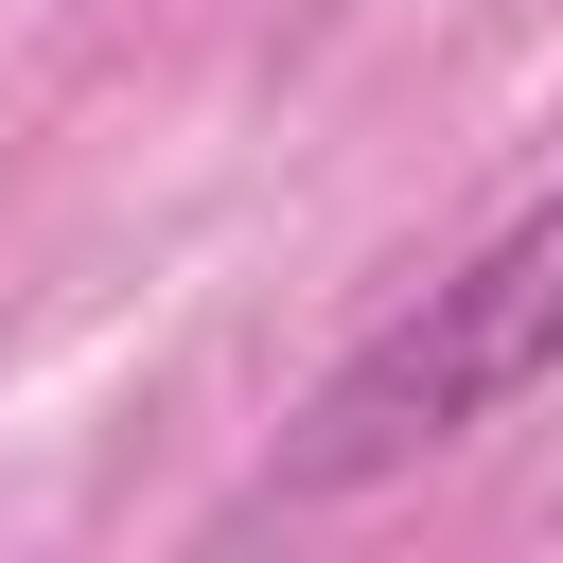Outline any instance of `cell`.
Here are the masks:
<instances>
[{
    "label": "cell",
    "mask_w": 563,
    "mask_h": 563,
    "mask_svg": "<svg viewBox=\"0 0 563 563\" xmlns=\"http://www.w3.org/2000/svg\"><path fill=\"white\" fill-rule=\"evenodd\" d=\"M528 387H563V194H528L457 282H422L369 352H334V387L282 440V493H369V475L510 422Z\"/></svg>",
    "instance_id": "6da1fadb"
}]
</instances>
